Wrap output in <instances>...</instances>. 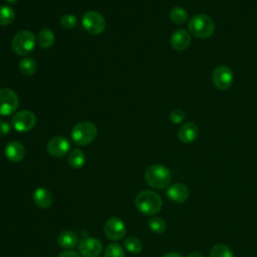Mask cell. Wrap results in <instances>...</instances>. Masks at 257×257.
Returning <instances> with one entry per match:
<instances>
[{"label": "cell", "mask_w": 257, "mask_h": 257, "mask_svg": "<svg viewBox=\"0 0 257 257\" xmlns=\"http://www.w3.org/2000/svg\"><path fill=\"white\" fill-rule=\"evenodd\" d=\"M36 124V115L31 110H20L12 117V126L19 133H27Z\"/></svg>", "instance_id": "cell-8"}, {"label": "cell", "mask_w": 257, "mask_h": 257, "mask_svg": "<svg viewBox=\"0 0 257 257\" xmlns=\"http://www.w3.org/2000/svg\"><path fill=\"white\" fill-rule=\"evenodd\" d=\"M6 2H8V3H10V4H14V3H16L18 0H5Z\"/></svg>", "instance_id": "cell-34"}, {"label": "cell", "mask_w": 257, "mask_h": 257, "mask_svg": "<svg viewBox=\"0 0 257 257\" xmlns=\"http://www.w3.org/2000/svg\"><path fill=\"white\" fill-rule=\"evenodd\" d=\"M57 257H81V256L72 250H65L59 253Z\"/></svg>", "instance_id": "cell-31"}, {"label": "cell", "mask_w": 257, "mask_h": 257, "mask_svg": "<svg viewBox=\"0 0 257 257\" xmlns=\"http://www.w3.org/2000/svg\"><path fill=\"white\" fill-rule=\"evenodd\" d=\"M188 257H204V255L201 254V253H199V252H193V253L189 254Z\"/></svg>", "instance_id": "cell-33"}, {"label": "cell", "mask_w": 257, "mask_h": 257, "mask_svg": "<svg viewBox=\"0 0 257 257\" xmlns=\"http://www.w3.org/2000/svg\"><path fill=\"white\" fill-rule=\"evenodd\" d=\"M210 257H234V255L228 246L217 244L212 248Z\"/></svg>", "instance_id": "cell-25"}, {"label": "cell", "mask_w": 257, "mask_h": 257, "mask_svg": "<svg viewBox=\"0 0 257 257\" xmlns=\"http://www.w3.org/2000/svg\"><path fill=\"white\" fill-rule=\"evenodd\" d=\"M15 18L14 9L7 5H0V26H6L13 22Z\"/></svg>", "instance_id": "cell-22"}, {"label": "cell", "mask_w": 257, "mask_h": 257, "mask_svg": "<svg viewBox=\"0 0 257 257\" xmlns=\"http://www.w3.org/2000/svg\"><path fill=\"white\" fill-rule=\"evenodd\" d=\"M11 131V125L7 121L0 120V136H6Z\"/></svg>", "instance_id": "cell-30"}, {"label": "cell", "mask_w": 257, "mask_h": 257, "mask_svg": "<svg viewBox=\"0 0 257 257\" xmlns=\"http://www.w3.org/2000/svg\"><path fill=\"white\" fill-rule=\"evenodd\" d=\"M170 19L175 24H184L188 20V14L182 7H174L170 11Z\"/></svg>", "instance_id": "cell-23"}, {"label": "cell", "mask_w": 257, "mask_h": 257, "mask_svg": "<svg viewBox=\"0 0 257 257\" xmlns=\"http://www.w3.org/2000/svg\"><path fill=\"white\" fill-rule=\"evenodd\" d=\"M54 41H55L54 33L48 28H43L36 37V42L38 46H40L41 48L51 47L54 44Z\"/></svg>", "instance_id": "cell-19"}, {"label": "cell", "mask_w": 257, "mask_h": 257, "mask_svg": "<svg viewBox=\"0 0 257 257\" xmlns=\"http://www.w3.org/2000/svg\"><path fill=\"white\" fill-rule=\"evenodd\" d=\"M136 206L140 212L147 216L157 214L162 208V199L154 191L145 190L140 192L135 200Z\"/></svg>", "instance_id": "cell-1"}, {"label": "cell", "mask_w": 257, "mask_h": 257, "mask_svg": "<svg viewBox=\"0 0 257 257\" xmlns=\"http://www.w3.org/2000/svg\"><path fill=\"white\" fill-rule=\"evenodd\" d=\"M189 195L190 192L188 187L182 183H175L167 190L168 198L174 203H184L188 200Z\"/></svg>", "instance_id": "cell-13"}, {"label": "cell", "mask_w": 257, "mask_h": 257, "mask_svg": "<svg viewBox=\"0 0 257 257\" xmlns=\"http://www.w3.org/2000/svg\"><path fill=\"white\" fill-rule=\"evenodd\" d=\"M68 164L74 168L79 169L85 164V155L80 149H74L68 154Z\"/></svg>", "instance_id": "cell-20"}, {"label": "cell", "mask_w": 257, "mask_h": 257, "mask_svg": "<svg viewBox=\"0 0 257 257\" xmlns=\"http://www.w3.org/2000/svg\"><path fill=\"white\" fill-rule=\"evenodd\" d=\"M36 37L30 30H21L17 32L12 41L11 47L17 55L25 56L29 54L35 47Z\"/></svg>", "instance_id": "cell-4"}, {"label": "cell", "mask_w": 257, "mask_h": 257, "mask_svg": "<svg viewBox=\"0 0 257 257\" xmlns=\"http://www.w3.org/2000/svg\"><path fill=\"white\" fill-rule=\"evenodd\" d=\"M188 28L195 37L206 39L213 35L215 24L209 15L197 14L189 21Z\"/></svg>", "instance_id": "cell-3"}, {"label": "cell", "mask_w": 257, "mask_h": 257, "mask_svg": "<svg viewBox=\"0 0 257 257\" xmlns=\"http://www.w3.org/2000/svg\"><path fill=\"white\" fill-rule=\"evenodd\" d=\"M169 117H170V120H171L173 123H175V124H180V123H182V122L184 121V119H185V117H186V114H185V112H184L183 110H181V109H179V108H175V109H173V110L170 112Z\"/></svg>", "instance_id": "cell-29"}, {"label": "cell", "mask_w": 257, "mask_h": 257, "mask_svg": "<svg viewBox=\"0 0 257 257\" xmlns=\"http://www.w3.org/2000/svg\"><path fill=\"white\" fill-rule=\"evenodd\" d=\"M97 135L96 126L90 121L77 122L71 130V139L77 146L90 144Z\"/></svg>", "instance_id": "cell-5"}, {"label": "cell", "mask_w": 257, "mask_h": 257, "mask_svg": "<svg viewBox=\"0 0 257 257\" xmlns=\"http://www.w3.org/2000/svg\"><path fill=\"white\" fill-rule=\"evenodd\" d=\"M19 70L22 74L26 75V76H30L33 75L36 71L37 68V64L35 62V60L31 57H24L20 60L19 64H18Z\"/></svg>", "instance_id": "cell-21"}, {"label": "cell", "mask_w": 257, "mask_h": 257, "mask_svg": "<svg viewBox=\"0 0 257 257\" xmlns=\"http://www.w3.org/2000/svg\"><path fill=\"white\" fill-rule=\"evenodd\" d=\"M60 24L65 29H72L77 24V18L73 14L67 13L61 16L60 18Z\"/></svg>", "instance_id": "cell-28"}, {"label": "cell", "mask_w": 257, "mask_h": 257, "mask_svg": "<svg viewBox=\"0 0 257 257\" xmlns=\"http://www.w3.org/2000/svg\"><path fill=\"white\" fill-rule=\"evenodd\" d=\"M19 106V98L16 92L9 88L4 87L0 89V115L8 116L14 113Z\"/></svg>", "instance_id": "cell-7"}, {"label": "cell", "mask_w": 257, "mask_h": 257, "mask_svg": "<svg viewBox=\"0 0 257 257\" xmlns=\"http://www.w3.org/2000/svg\"><path fill=\"white\" fill-rule=\"evenodd\" d=\"M4 154L10 162L18 163L21 162L25 157V148L19 142H9L4 149Z\"/></svg>", "instance_id": "cell-15"}, {"label": "cell", "mask_w": 257, "mask_h": 257, "mask_svg": "<svg viewBox=\"0 0 257 257\" xmlns=\"http://www.w3.org/2000/svg\"><path fill=\"white\" fill-rule=\"evenodd\" d=\"M53 201L51 193L45 188H37L33 192V202L40 209H47Z\"/></svg>", "instance_id": "cell-17"}, {"label": "cell", "mask_w": 257, "mask_h": 257, "mask_svg": "<svg viewBox=\"0 0 257 257\" xmlns=\"http://www.w3.org/2000/svg\"><path fill=\"white\" fill-rule=\"evenodd\" d=\"M103 231L108 239L113 241L119 240L125 234V225L119 218L112 217L106 220L103 227Z\"/></svg>", "instance_id": "cell-11"}, {"label": "cell", "mask_w": 257, "mask_h": 257, "mask_svg": "<svg viewBox=\"0 0 257 257\" xmlns=\"http://www.w3.org/2000/svg\"><path fill=\"white\" fill-rule=\"evenodd\" d=\"M151 231L156 234H162L166 230V222L159 217H153L148 222Z\"/></svg>", "instance_id": "cell-26"}, {"label": "cell", "mask_w": 257, "mask_h": 257, "mask_svg": "<svg viewBox=\"0 0 257 257\" xmlns=\"http://www.w3.org/2000/svg\"><path fill=\"white\" fill-rule=\"evenodd\" d=\"M212 80L215 87L218 89H228L233 82V71L229 66L226 65L217 66L213 71Z\"/></svg>", "instance_id": "cell-9"}, {"label": "cell", "mask_w": 257, "mask_h": 257, "mask_svg": "<svg viewBox=\"0 0 257 257\" xmlns=\"http://www.w3.org/2000/svg\"><path fill=\"white\" fill-rule=\"evenodd\" d=\"M198 135L199 130L194 122H186L182 124L178 131V138L184 144H191L195 142Z\"/></svg>", "instance_id": "cell-16"}, {"label": "cell", "mask_w": 257, "mask_h": 257, "mask_svg": "<svg viewBox=\"0 0 257 257\" xmlns=\"http://www.w3.org/2000/svg\"><path fill=\"white\" fill-rule=\"evenodd\" d=\"M163 257H183V256L179 253H176V252H170V253L165 254Z\"/></svg>", "instance_id": "cell-32"}, {"label": "cell", "mask_w": 257, "mask_h": 257, "mask_svg": "<svg viewBox=\"0 0 257 257\" xmlns=\"http://www.w3.org/2000/svg\"><path fill=\"white\" fill-rule=\"evenodd\" d=\"M191 42V35L185 29H178L172 35L170 39V43L173 49L177 51L185 50Z\"/></svg>", "instance_id": "cell-14"}, {"label": "cell", "mask_w": 257, "mask_h": 257, "mask_svg": "<svg viewBox=\"0 0 257 257\" xmlns=\"http://www.w3.org/2000/svg\"><path fill=\"white\" fill-rule=\"evenodd\" d=\"M81 24L88 33L93 35L102 33L106 25L104 17L95 10L85 12L81 17Z\"/></svg>", "instance_id": "cell-6"}, {"label": "cell", "mask_w": 257, "mask_h": 257, "mask_svg": "<svg viewBox=\"0 0 257 257\" xmlns=\"http://www.w3.org/2000/svg\"><path fill=\"white\" fill-rule=\"evenodd\" d=\"M145 180L150 187L161 190L170 185L172 175L167 167L163 165H152L146 171Z\"/></svg>", "instance_id": "cell-2"}, {"label": "cell", "mask_w": 257, "mask_h": 257, "mask_svg": "<svg viewBox=\"0 0 257 257\" xmlns=\"http://www.w3.org/2000/svg\"><path fill=\"white\" fill-rule=\"evenodd\" d=\"M124 247L125 249L131 252V253H139L142 251L143 249V244H142V241L137 238V237H127L125 240H124Z\"/></svg>", "instance_id": "cell-24"}, {"label": "cell", "mask_w": 257, "mask_h": 257, "mask_svg": "<svg viewBox=\"0 0 257 257\" xmlns=\"http://www.w3.org/2000/svg\"><path fill=\"white\" fill-rule=\"evenodd\" d=\"M79 253L82 257H98L102 251V244L96 238H85L78 245Z\"/></svg>", "instance_id": "cell-12"}, {"label": "cell", "mask_w": 257, "mask_h": 257, "mask_svg": "<svg viewBox=\"0 0 257 257\" xmlns=\"http://www.w3.org/2000/svg\"><path fill=\"white\" fill-rule=\"evenodd\" d=\"M104 257H124V251L117 243H110L105 248Z\"/></svg>", "instance_id": "cell-27"}, {"label": "cell", "mask_w": 257, "mask_h": 257, "mask_svg": "<svg viewBox=\"0 0 257 257\" xmlns=\"http://www.w3.org/2000/svg\"><path fill=\"white\" fill-rule=\"evenodd\" d=\"M70 142L61 136L50 139L47 143V152L50 156L55 158H61L67 155L70 150Z\"/></svg>", "instance_id": "cell-10"}, {"label": "cell", "mask_w": 257, "mask_h": 257, "mask_svg": "<svg viewBox=\"0 0 257 257\" xmlns=\"http://www.w3.org/2000/svg\"><path fill=\"white\" fill-rule=\"evenodd\" d=\"M57 242L64 249H72L78 243V236L71 230H65L58 235Z\"/></svg>", "instance_id": "cell-18"}, {"label": "cell", "mask_w": 257, "mask_h": 257, "mask_svg": "<svg viewBox=\"0 0 257 257\" xmlns=\"http://www.w3.org/2000/svg\"><path fill=\"white\" fill-rule=\"evenodd\" d=\"M0 117H1V115H0Z\"/></svg>", "instance_id": "cell-35"}]
</instances>
